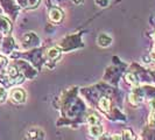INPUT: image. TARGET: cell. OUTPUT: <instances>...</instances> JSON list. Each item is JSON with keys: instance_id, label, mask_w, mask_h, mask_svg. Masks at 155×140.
Returning a JSON list of instances; mask_svg holds the SVG:
<instances>
[{"instance_id": "obj_4", "label": "cell", "mask_w": 155, "mask_h": 140, "mask_svg": "<svg viewBox=\"0 0 155 140\" xmlns=\"http://www.w3.org/2000/svg\"><path fill=\"white\" fill-rule=\"evenodd\" d=\"M89 132H90V135L93 137V138H98V137H101V134L104 132V128L101 124H96V125H91L90 128H89Z\"/></svg>"}, {"instance_id": "obj_21", "label": "cell", "mask_w": 155, "mask_h": 140, "mask_svg": "<svg viewBox=\"0 0 155 140\" xmlns=\"http://www.w3.org/2000/svg\"><path fill=\"white\" fill-rule=\"evenodd\" d=\"M153 38H154V40H155V33H154V35H153Z\"/></svg>"}, {"instance_id": "obj_6", "label": "cell", "mask_w": 155, "mask_h": 140, "mask_svg": "<svg viewBox=\"0 0 155 140\" xmlns=\"http://www.w3.org/2000/svg\"><path fill=\"white\" fill-rule=\"evenodd\" d=\"M98 41V45L101 47H109L111 45V42H112V39L110 38L109 35H106V34H101V36L97 39Z\"/></svg>"}, {"instance_id": "obj_14", "label": "cell", "mask_w": 155, "mask_h": 140, "mask_svg": "<svg viewBox=\"0 0 155 140\" xmlns=\"http://www.w3.org/2000/svg\"><path fill=\"white\" fill-rule=\"evenodd\" d=\"M148 124H149V126H155V111H153V110H152V112L149 115Z\"/></svg>"}, {"instance_id": "obj_20", "label": "cell", "mask_w": 155, "mask_h": 140, "mask_svg": "<svg viewBox=\"0 0 155 140\" xmlns=\"http://www.w3.org/2000/svg\"><path fill=\"white\" fill-rule=\"evenodd\" d=\"M72 1H74V2H75V4H82V2H83V0H72Z\"/></svg>"}, {"instance_id": "obj_16", "label": "cell", "mask_w": 155, "mask_h": 140, "mask_svg": "<svg viewBox=\"0 0 155 140\" xmlns=\"http://www.w3.org/2000/svg\"><path fill=\"white\" fill-rule=\"evenodd\" d=\"M96 4L101 7H106L109 5V0H96Z\"/></svg>"}, {"instance_id": "obj_10", "label": "cell", "mask_w": 155, "mask_h": 140, "mask_svg": "<svg viewBox=\"0 0 155 140\" xmlns=\"http://www.w3.org/2000/svg\"><path fill=\"white\" fill-rule=\"evenodd\" d=\"M23 7H35L40 0H19Z\"/></svg>"}, {"instance_id": "obj_1", "label": "cell", "mask_w": 155, "mask_h": 140, "mask_svg": "<svg viewBox=\"0 0 155 140\" xmlns=\"http://www.w3.org/2000/svg\"><path fill=\"white\" fill-rule=\"evenodd\" d=\"M11 99L14 103H23L26 101V92L23 91L22 89H13L11 91Z\"/></svg>"}, {"instance_id": "obj_3", "label": "cell", "mask_w": 155, "mask_h": 140, "mask_svg": "<svg viewBox=\"0 0 155 140\" xmlns=\"http://www.w3.org/2000/svg\"><path fill=\"white\" fill-rule=\"evenodd\" d=\"M141 101H142V95H141L139 89L135 88L132 92L130 93V103L135 106V105H139Z\"/></svg>"}, {"instance_id": "obj_2", "label": "cell", "mask_w": 155, "mask_h": 140, "mask_svg": "<svg viewBox=\"0 0 155 140\" xmlns=\"http://www.w3.org/2000/svg\"><path fill=\"white\" fill-rule=\"evenodd\" d=\"M49 18H50V20L53 22H56V23L60 22L63 19V12L60 8H56V7L50 8V11H49Z\"/></svg>"}, {"instance_id": "obj_18", "label": "cell", "mask_w": 155, "mask_h": 140, "mask_svg": "<svg viewBox=\"0 0 155 140\" xmlns=\"http://www.w3.org/2000/svg\"><path fill=\"white\" fill-rule=\"evenodd\" d=\"M5 64H6V60H5L4 57H1V56H0V68H2Z\"/></svg>"}, {"instance_id": "obj_5", "label": "cell", "mask_w": 155, "mask_h": 140, "mask_svg": "<svg viewBox=\"0 0 155 140\" xmlns=\"http://www.w3.org/2000/svg\"><path fill=\"white\" fill-rule=\"evenodd\" d=\"M11 28H12L11 22L8 21L6 18L0 16V32H2V33H5V34H7V33L11 32Z\"/></svg>"}, {"instance_id": "obj_12", "label": "cell", "mask_w": 155, "mask_h": 140, "mask_svg": "<svg viewBox=\"0 0 155 140\" xmlns=\"http://www.w3.org/2000/svg\"><path fill=\"white\" fill-rule=\"evenodd\" d=\"M86 120H87V123L91 125H96V124H99V117L97 116V115H94V113H90L87 118H86Z\"/></svg>"}, {"instance_id": "obj_7", "label": "cell", "mask_w": 155, "mask_h": 140, "mask_svg": "<svg viewBox=\"0 0 155 140\" xmlns=\"http://www.w3.org/2000/svg\"><path fill=\"white\" fill-rule=\"evenodd\" d=\"M99 108H101L104 112H109L111 109V101L106 97H103L99 101Z\"/></svg>"}, {"instance_id": "obj_15", "label": "cell", "mask_w": 155, "mask_h": 140, "mask_svg": "<svg viewBox=\"0 0 155 140\" xmlns=\"http://www.w3.org/2000/svg\"><path fill=\"white\" fill-rule=\"evenodd\" d=\"M6 97H7V92H6V90H5L2 86H0V103L5 101V99H6Z\"/></svg>"}, {"instance_id": "obj_9", "label": "cell", "mask_w": 155, "mask_h": 140, "mask_svg": "<svg viewBox=\"0 0 155 140\" xmlns=\"http://www.w3.org/2000/svg\"><path fill=\"white\" fill-rule=\"evenodd\" d=\"M125 78H126V82H127L128 84H131L132 86H134V88L138 85V78L135 77L133 74H131V72L127 74V75L125 76Z\"/></svg>"}, {"instance_id": "obj_11", "label": "cell", "mask_w": 155, "mask_h": 140, "mask_svg": "<svg viewBox=\"0 0 155 140\" xmlns=\"http://www.w3.org/2000/svg\"><path fill=\"white\" fill-rule=\"evenodd\" d=\"M7 75L12 78L13 81H14V78H16L18 76H19L18 70H16V68L15 67H13V65H9V67L7 68ZM13 81H11V82H13Z\"/></svg>"}, {"instance_id": "obj_19", "label": "cell", "mask_w": 155, "mask_h": 140, "mask_svg": "<svg viewBox=\"0 0 155 140\" xmlns=\"http://www.w3.org/2000/svg\"><path fill=\"white\" fill-rule=\"evenodd\" d=\"M149 105H150L152 110L155 111V99H150V101H149Z\"/></svg>"}, {"instance_id": "obj_13", "label": "cell", "mask_w": 155, "mask_h": 140, "mask_svg": "<svg viewBox=\"0 0 155 140\" xmlns=\"http://www.w3.org/2000/svg\"><path fill=\"white\" fill-rule=\"evenodd\" d=\"M123 139L124 140H135V137L132 133L131 130H125L124 131V135H123Z\"/></svg>"}, {"instance_id": "obj_17", "label": "cell", "mask_w": 155, "mask_h": 140, "mask_svg": "<svg viewBox=\"0 0 155 140\" xmlns=\"http://www.w3.org/2000/svg\"><path fill=\"white\" fill-rule=\"evenodd\" d=\"M112 140H124L121 134H113L112 135Z\"/></svg>"}, {"instance_id": "obj_8", "label": "cell", "mask_w": 155, "mask_h": 140, "mask_svg": "<svg viewBox=\"0 0 155 140\" xmlns=\"http://www.w3.org/2000/svg\"><path fill=\"white\" fill-rule=\"evenodd\" d=\"M60 55H61V52H60L56 47L49 48V49H48V52H47V56H48L50 60H56V58H58V57H60Z\"/></svg>"}]
</instances>
